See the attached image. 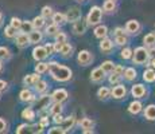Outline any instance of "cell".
Returning <instances> with one entry per match:
<instances>
[{"mask_svg": "<svg viewBox=\"0 0 155 134\" xmlns=\"http://www.w3.org/2000/svg\"><path fill=\"white\" fill-rule=\"evenodd\" d=\"M51 22L55 23V24H58V26L64 24V23H66V15L61 14V12H54L51 16Z\"/></svg>", "mask_w": 155, "mask_h": 134, "instance_id": "obj_29", "label": "cell"}, {"mask_svg": "<svg viewBox=\"0 0 155 134\" xmlns=\"http://www.w3.org/2000/svg\"><path fill=\"white\" fill-rule=\"evenodd\" d=\"M116 2L115 0H105L103 4V11H105V12L111 14V12H115L116 11Z\"/></svg>", "mask_w": 155, "mask_h": 134, "instance_id": "obj_30", "label": "cell"}, {"mask_svg": "<svg viewBox=\"0 0 155 134\" xmlns=\"http://www.w3.org/2000/svg\"><path fill=\"white\" fill-rule=\"evenodd\" d=\"M49 73L51 75V78L57 82H69L71 76H73V71L69 67L59 64L55 61L49 62Z\"/></svg>", "mask_w": 155, "mask_h": 134, "instance_id": "obj_1", "label": "cell"}, {"mask_svg": "<svg viewBox=\"0 0 155 134\" xmlns=\"http://www.w3.org/2000/svg\"><path fill=\"white\" fill-rule=\"evenodd\" d=\"M124 28H126L128 35H138L139 32H140V30H142V26H140V23H139L138 20L131 19V20H128V22L126 23V27H124Z\"/></svg>", "mask_w": 155, "mask_h": 134, "instance_id": "obj_10", "label": "cell"}, {"mask_svg": "<svg viewBox=\"0 0 155 134\" xmlns=\"http://www.w3.org/2000/svg\"><path fill=\"white\" fill-rule=\"evenodd\" d=\"M138 76V73H136V70L134 67H127L126 70H124V74H123V78L128 80V82H132L134 79Z\"/></svg>", "mask_w": 155, "mask_h": 134, "instance_id": "obj_27", "label": "cell"}, {"mask_svg": "<svg viewBox=\"0 0 155 134\" xmlns=\"http://www.w3.org/2000/svg\"><path fill=\"white\" fill-rule=\"evenodd\" d=\"M71 52H73V46H71L70 43H64L62 44V48L61 51H59V54H61L62 56H65V58H68V56H71Z\"/></svg>", "mask_w": 155, "mask_h": 134, "instance_id": "obj_35", "label": "cell"}, {"mask_svg": "<svg viewBox=\"0 0 155 134\" xmlns=\"http://www.w3.org/2000/svg\"><path fill=\"white\" fill-rule=\"evenodd\" d=\"M22 22H23L22 19H19V17L14 16V17H11V20H10V24L14 28H16L18 31H20V27H22Z\"/></svg>", "mask_w": 155, "mask_h": 134, "instance_id": "obj_46", "label": "cell"}, {"mask_svg": "<svg viewBox=\"0 0 155 134\" xmlns=\"http://www.w3.org/2000/svg\"><path fill=\"white\" fill-rule=\"evenodd\" d=\"M16 34H18V30L16 28H14L12 26H7L4 28V36L7 38V39H15V36H16Z\"/></svg>", "mask_w": 155, "mask_h": 134, "instance_id": "obj_37", "label": "cell"}, {"mask_svg": "<svg viewBox=\"0 0 155 134\" xmlns=\"http://www.w3.org/2000/svg\"><path fill=\"white\" fill-rule=\"evenodd\" d=\"M126 34H127V31H126V28H123V27H116L115 31H113V35H115V36H117V35H126Z\"/></svg>", "mask_w": 155, "mask_h": 134, "instance_id": "obj_52", "label": "cell"}, {"mask_svg": "<svg viewBox=\"0 0 155 134\" xmlns=\"http://www.w3.org/2000/svg\"><path fill=\"white\" fill-rule=\"evenodd\" d=\"M127 43H128L127 34L126 35H117V36H115V44H117V46L124 47Z\"/></svg>", "mask_w": 155, "mask_h": 134, "instance_id": "obj_42", "label": "cell"}, {"mask_svg": "<svg viewBox=\"0 0 155 134\" xmlns=\"http://www.w3.org/2000/svg\"><path fill=\"white\" fill-rule=\"evenodd\" d=\"M51 94H41V97H38L37 99L34 101V107L38 110V111H43V110L49 109L50 105H51Z\"/></svg>", "mask_w": 155, "mask_h": 134, "instance_id": "obj_4", "label": "cell"}, {"mask_svg": "<svg viewBox=\"0 0 155 134\" xmlns=\"http://www.w3.org/2000/svg\"><path fill=\"white\" fill-rule=\"evenodd\" d=\"M124 70H126L124 66H121V64H115V70H113V73H116V74H119V75L123 76Z\"/></svg>", "mask_w": 155, "mask_h": 134, "instance_id": "obj_51", "label": "cell"}, {"mask_svg": "<svg viewBox=\"0 0 155 134\" xmlns=\"http://www.w3.org/2000/svg\"><path fill=\"white\" fill-rule=\"evenodd\" d=\"M47 56H49V55H47L45 46H39V44H35L34 50H32V58H34L37 62H39V61H45V59H46Z\"/></svg>", "mask_w": 155, "mask_h": 134, "instance_id": "obj_12", "label": "cell"}, {"mask_svg": "<svg viewBox=\"0 0 155 134\" xmlns=\"http://www.w3.org/2000/svg\"><path fill=\"white\" fill-rule=\"evenodd\" d=\"M45 48H46V52H47V55H53V54L55 52V50H54V43H46L45 44Z\"/></svg>", "mask_w": 155, "mask_h": 134, "instance_id": "obj_49", "label": "cell"}, {"mask_svg": "<svg viewBox=\"0 0 155 134\" xmlns=\"http://www.w3.org/2000/svg\"><path fill=\"white\" fill-rule=\"evenodd\" d=\"M7 87H8V83L5 82L4 79H0V93H2V91H5Z\"/></svg>", "mask_w": 155, "mask_h": 134, "instance_id": "obj_55", "label": "cell"}, {"mask_svg": "<svg viewBox=\"0 0 155 134\" xmlns=\"http://www.w3.org/2000/svg\"><path fill=\"white\" fill-rule=\"evenodd\" d=\"M15 44H16L18 47H20V48H23V47H27L30 43V38H28V34H26V32L20 31L16 34V36H15Z\"/></svg>", "mask_w": 155, "mask_h": 134, "instance_id": "obj_13", "label": "cell"}, {"mask_svg": "<svg viewBox=\"0 0 155 134\" xmlns=\"http://www.w3.org/2000/svg\"><path fill=\"white\" fill-rule=\"evenodd\" d=\"M77 62H78V64H81V66H89V64L93 62V55H92V52L88 51V50H81V51L78 52V55H77Z\"/></svg>", "mask_w": 155, "mask_h": 134, "instance_id": "obj_7", "label": "cell"}, {"mask_svg": "<svg viewBox=\"0 0 155 134\" xmlns=\"http://www.w3.org/2000/svg\"><path fill=\"white\" fill-rule=\"evenodd\" d=\"M34 30V24H32V20H23L22 22V27H20V31L30 34V32Z\"/></svg>", "mask_w": 155, "mask_h": 134, "instance_id": "obj_39", "label": "cell"}, {"mask_svg": "<svg viewBox=\"0 0 155 134\" xmlns=\"http://www.w3.org/2000/svg\"><path fill=\"white\" fill-rule=\"evenodd\" d=\"M88 27H89L88 20L81 17V19H78L77 22L73 23V32L76 35H84L86 32V30H88Z\"/></svg>", "mask_w": 155, "mask_h": 134, "instance_id": "obj_8", "label": "cell"}, {"mask_svg": "<svg viewBox=\"0 0 155 134\" xmlns=\"http://www.w3.org/2000/svg\"><path fill=\"white\" fill-rule=\"evenodd\" d=\"M19 99L22 101V102H34V101L37 99V97H35L34 93L27 87V89H23L19 93Z\"/></svg>", "mask_w": 155, "mask_h": 134, "instance_id": "obj_16", "label": "cell"}, {"mask_svg": "<svg viewBox=\"0 0 155 134\" xmlns=\"http://www.w3.org/2000/svg\"><path fill=\"white\" fill-rule=\"evenodd\" d=\"M62 44H64V43H61V42H55V43H54V50H55V52L59 54V51H61V48H62Z\"/></svg>", "mask_w": 155, "mask_h": 134, "instance_id": "obj_56", "label": "cell"}, {"mask_svg": "<svg viewBox=\"0 0 155 134\" xmlns=\"http://www.w3.org/2000/svg\"><path fill=\"white\" fill-rule=\"evenodd\" d=\"M54 38H55V42H61V43H66L68 42V35L65 34V32H61V31H59Z\"/></svg>", "mask_w": 155, "mask_h": 134, "instance_id": "obj_48", "label": "cell"}, {"mask_svg": "<svg viewBox=\"0 0 155 134\" xmlns=\"http://www.w3.org/2000/svg\"><path fill=\"white\" fill-rule=\"evenodd\" d=\"M80 127L82 129L84 133H93V127H94V122L91 118H82L80 121Z\"/></svg>", "mask_w": 155, "mask_h": 134, "instance_id": "obj_18", "label": "cell"}, {"mask_svg": "<svg viewBox=\"0 0 155 134\" xmlns=\"http://www.w3.org/2000/svg\"><path fill=\"white\" fill-rule=\"evenodd\" d=\"M46 71H49V63H46V62H43V61L37 62V64H35V73L45 74Z\"/></svg>", "mask_w": 155, "mask_h": 134, "instance_id": "obj_36", "label": "cell"}, {"mask_svg": "<svg viewBox=\"0 0 155 134\" xmlns=\"http://www.w3.org/2000/svg\"><path fill=\"white\" fill-rule=\"evenodd\" d=\"M142 110H143V105H142L140 101H132V102L128 105V113L132 115L139 114Z\"/></svg>", "mask_w": 155, "mask_h": 134, "instance_id": "obj_22", "label": "cell"}, {"mask_svg": "<svg viewBox=\"0 0 155 134\" xmlns=\"http://www.w3.org/2000/svg\"><path fill=\"white\" fill-rule=\"evenodd\" d=\"M62 102H54L53 105H50V113H51V115L54 114H59V113H62Z\"/></svg>", "mask_w": 155, "mask_h": 134, "instance_id": "obj_41", "label": "cell"}, {"mask_svg": "<svg viewBox=\"0 0 155 134\" xmlns=\"http://www.w3.org/2000/svg\"><path fill=\"white\" fill-rule=\"evenodd\" d=\"M97 97H99V99H101V101L108 99V98L111 97V89L105 87V86L100 87L99 90H97Z\"/></svg>", "mask_w": 155, "mask_h": 134, "instance_id": "obj_31", "label": "cell"}, {"mask_svg": "<svg viewBox=\"0 0 155 134\" xmlns=\"http://www.w3.org/2000/svg\"><path fill=\"white\" fill-rule=\"evenodd\" d=\"M120 58L124 59V61L131 59L132 58V50H131L130 47H124V48L121 50V52H120Z\"/></svg>", "mask_w": 155, "mask_h": 134, "instance_id": "obj_45", "label": "cell"}, {"mask_svg": "<svg viewBox=\"0 0 155 134\" xmlns=\"http://www.w3.org/2000/svg\"><path fill=\"white\" fill-rule=\"evenodd\" d=\"M94 36L97 38V39H103V38L108 36V27L104 26V24H97L96 28H94Z\"/></svg>", "mask_w": 155, "mask_h": 134, "instance_id": "obj_23", "label": "cell"}, {"mask_svg": "<svg viewBox=\"0 0 155 134\" xmlns=\"http://www.w3.org/2000/svg\"><path fill=\"white\" fill-rule=\"evenodd\" d=\"M100 50L103 52H111L113 50V40L109 39L108 36L103 38L100 42Z\"/></svg>", "mask_w": 155, "mask_h": 134, "instance_id": "obj_19", "label": "cell"}, {"mask_svg": "<svg viewBox=\"0 0 155 134\" xmlns=\"http://www.w3.org/2000/svg\"><path fill=\"white\" fill-rule=\"evenodd\" d=\"M86 20H88L89 26L100 24V22L103 20V8H100L99 5H93L86 15Z\"/></svg>", "mask_w": 155, "mask_h": 134, "instance_id": "obj_3", "label": "cell"}, {"mask_svg": "<svg viewBox=\"0 0 155 134\" xmlns=\"http://www.w3.org/2000/svg\"><path fill=\"white\" fill-rule=\"evenodd\" d=\"M35 115H37V113H35L34 109H31V107H26L25 110L22 111V118L25 121L27 122H32L35 120Z\"/></svg>", "mask_w": 155, "mask_h": 134, "instance_id": "obj_24", "label": "cell"}, {"mask_svg": "<svg viewBox=\"0 0 155 134\" xmlns=\"http://www.w3.org/2000/svg\"><path fill=\"white\" fill-rule=\"evenodd\" d=\"M131 95H132L135 99H140L144 98V95H147V89L142 85V83H136L131 87Z\"/></svg>", "mask_w": 155, "mask_h": 134, "instance_id": "obj_11", "label": "cell"}, {"mask_svg": "<svg viewBox=\"0 0 155 134\" xmlns=\"http://www.w3.org/2000/svg\"><path fill=\"white\" fill-rule=\"evenodd\" d=\"M126 95H127V87L124 85H121V83L115 85L111 89V97L115 98V99H123V98H126Z\"/></svg>", "mask_w": 155, "mask_h": 134, "instance_id": "obj_9", "label": "cell"}, {"mask_svg": "<svg viewBox=\"0 0 155 134\" xmlns=\"http://www.w3.org/2000/svg\"><path fill=\"white\" fill-rule=\"evenodd\" d=\"M143 114H144V118L147 121H155V105H154V103L146 106Z\"/></svg>", "mask_w": 155, "mask_h": 134, "instance_id": "obj_25", "label": "cell"}, {"mask_svg": "<svg viewBox=\"0 0 155 134\" xmlns=\"http://www.w3.org/2000/svg\"><path fill=\"white\" fill-rule=\"evenodd\" d=\"M105 75H107L105 71H104L101 67H97L91 73V80L94 83H100L105 79Z\"/></svg>", "mask_w": 155, "mask_h": 134, "instance_id": "obj_15", "label": "cell"}, {"mask_svg": "<svg viewBox=\"0 0 155 134\" xmlns=\"http://www.w3.org/2000/svg\"><path fill=\"white\" fill-rule=\"evenodd\" d=\"M3 70V64H2V61H0V71Z\"/></svg>", "mask_w": 155, "mask_h": 134, "instance_id": "obj_60", "label": "cell"}, {"mask_svg": "<svg viewBox=\"0 0 155 134\" xmlns=\"http://www.w3.org/2000/svg\"><path fill=\"white\" fill-rule=\"evenodd\" d=\"M65 130L61 127V125H57V126L49 127V134H64Z\"/></svg>", "mask_w": 155, "mask_h": 134, "instance_id": "obj_47", "label": "cell"}, {"mask_svg": "<svg viewBox=\"0 0 155 134\" xmlns=\"http://www.w3.org/2000/svg\"><path fill=\"white\" fill-rule=\"evenodd\" d=\"M32 24H34V28L41 30V28H43V27L46 26V19H45L42 15H39V16H35L34 19H32Z\"/></svg>", "mask_w": 155, "mask_h": 134, "instance_id": "obj_34", "label": "cell"}, {"mask_svg": "<svg viewBox=\"0 0 155 134\" xmlns=\"http://www.w3.org/2000/svg\"><path fill=\"white\" fill-rule=\"evenodd\" d=\"M115 64L116 63H113L112 61H104L100 67L103 68L107 74H111V73H113V70H115Z\"/></svg>", "mask_w": 155, "mask_h": 134, "instance_id": "obj_38", "label": "cell"}, {"mask_svg": "<svg viewBox=\"0 0 155 134\" xmlns=\"http://www.w3.org/2000/svg\"><path fill=\"white\" fill-rule=\"evenodd\" d=\"M62 121H64V115H62V113L53 115V122H54L55 125H61V123H62Z\"/></svg>", "mask_w": 155, "mask_h": 134, "instance_id": "obj_50", "label": "cell"}, {"mask_svg": "<svg viewBox=\"0 0 155 134\" xmlns=\"http://www.w3.org/2000/svg\"><path fill=\"white\" fill-rule=\"evenodd\" d=\"M143 44H144L146 47L155 46V31L150 32V34H147L144 38H143Z\"/></svg>", "mask_w": 155, "mask_h": 134, "instance_id": "obj_33", "label": "cell"}, {"mask_svg": "<svg viewBox=\"0 0 155 134\" xmlns=\"http://www.w3.org/2000/svg\"><path fill=\"white\" fill-rule=\"evenodd\" d=\"M74 125H76V117L74 115H70V117H66L64 118V121H62L61 123V127L65 130V133L69 132L74 127Z\"/></svg>", "mask_w": 155, "mask_h": 134, "instance_id": "obj_21", "label": "cell"}, {"mask_svg": "<svg viewBox=\"0 0 155 134\" xmlns=\"http://www.w3.org/2000/svg\"><path fill=\"white\" fill-rule=\"evenodd\" d=\"M47 87H49V85H47V82H46V80H43V79H39V80H38V82L34 85L35 93H37V94H43V93H46Z\"/></svg>", "mask_w": 155, "mask_h": 134, "instance_id": "obj_28", "label": "cell"}, {"mask_svg": "<svg viewBox=\"0 0 155 134\" xmlns=\"http://www.w3.org/2000/svg\"><path fill=\"white\" fill-rule=\"evenodd\" d=\"M148 55H150V58H155V46L148 47Z\"/></svg>", "mask_w": 155, "mask_h": 134, "instance_id": "obj_57", "label": "cell"}, {"mask_svg": "<svg viewBox=\"0 0 155 134\" xmlns=\"http://www.w3.org/2000/svg\"><path fill=\"white\" fill-rule=\"evenodd\" d=\"M45 127L41 123H34L32 125L31 122H27V123H22L18 126L16 133L18 134H23V133H42Z\"/></svg>", "mask_w": 155, "mask_h": 134, "instance_id": "obj_5", "label": "cell"}, {"mask_svg": "<svg viewBox=\"0 0 155 134\" xmlns=\"http://www.w3.org/2000/svg\"><path fill=\"white\" fill-rule=\"evenodd\" d=\"M58 32H59V28H58V24H55V23H51V24L46 26V28H45V34L47 36H55Z\"/></svg>", "mask_w": 155, "mask_h": 134, "instance_id": "obj_32", "label": "cell"}, {"mask_svg": "<svg viewBox=\"0 0 155 134\" xmlns=\"http://www.w3.org/2000/svg\"><path fill=\"white\" fill-rule=\"evenodd\" d=\"M7 122H5L3 118H0V133H4V132H7Z\"/></svg>", "mask_w": 155, "mask_h": 134, "instance_id": "obj_53", "label": "cell"}, {"mask_svg": "<svg viewBox=\"0 0 155 134\" xmlns=\"http://www.w3.org/2000/svg\"><path fill=\"white\" fill-rule=\"evenodd\" d=\"M10 58H11V51L5 46H2L0 47V61L4 62V61H8Z\"/></svg>", "mask_w": 155, "mask_h": 134, "instance_id": "obj_40", "label": "cell"}, {"mask_svg": "<svg viewBox=\"0 0 155 134\" xmlns=\"http://www.w3.org/2000/svg\"><path fill=\"white\" fill-rule=\"evenodd\" d=\"M150 66L155 68V58H150Z\"/></svg>", "mask_w": 155, "mask_h": 134, "instance_id": "obj_58", "label": "cell"}, {"mask_svg": "<svg viewBox=\"0 0 155 134\" xmlns=\"http://www.w3.org/2000/svg\"><path fill=\"white\" fill-rule=\"evenodd\" d=\"M143 79H144V82L147 83H153L155 82V68H146L144 71H143Z\"/></svg>", "mask_w": 155, "mask_h": 134, "instance_id": "obj_26", "label": "cell"}, {"mask_svg": "<svg viewBox=\"0 0 155 134\" xmlns=\"http://www.w3.org/2000/svg\"><path fill=\"white\" fill-rule=\"evenodd\" d=\"M78 2H85V0H78Z\"/></svg>", "mask_w": 155, "mask_h": 134, "instance_id": "obj_61", "label": "cell"}, {"mask_svg": "<svg viewBox=\"0 0 155 134\" xmlns=\"http://www.w3.org/2000/svg\"><path fill=\"white\" fill-rule=\"evenodd\" d=\"M39 123L42 125L43 127H49V125H50V120L47 117H42L41 118V121H39Z\"/></svg>", "mask_w": 155, "mask_h": 134, "instance_id": "obj_54", "label": "cell"}, {"mask_svg": "<svg viewBox=\"0 0 155 134\" xmlns=\"http://www.w3.org/2000/svg\"><path fill=\"white\" fill-rule=\"evenodd\" d=\"M2 22H3V14L0 12V24H2Z\"/></svg>", "mask_w": 155, "mask_h": 134, "instance_id": "obj_59", "label": "cell"}, {"mask_svg": "<svg viewBox=\"0 0 155 134\" xmlns=\"http://www.w3.org/2000/svg\"><path fill=\"white\" fill-rule=\"evenodd\" d=\"M53 8L50 7V5H45V7H42V10H41V15L45 17V19H49V17L53 16Z\"/></svg>", "mask_w": 155, "mask_h": 134, "instance_id": "obj_44", "label": "cell"}, {"mask_svg": "<svg viewBox=\"0 0 155 134\" xmlns=\"http://www.w3.org/2000/svg\"><path fill=\"white\" fill-rule=\"evenodd\" d=\"M39 79H41V74H38V73L27 74V75L23 78V83H25V86L28 87V86H34Z\"/></svg>", "mask_w": 155, "mask_h": 134, "instance_id": "obj_20", "label": "cell"}, {"mask_svg": "<svg viewBox=\"0 0 155 134\" xmlns=\"http://www.w3.org/2000/svg\"><path fill=\"white\" fill-rule=\"evenodd\" d=\"M132 62L134 64H139V66H142V64L147 63L148 61H150V55H148V48L146 46L143 47H136L135 50L132 51Z\"/></svg>", "mask_w": 155, "mask_h": 134, "instance_id": "obj_2", "label": "cell"}, {"mask_svg": "<svg viewBox=\"0 0 155 134\" xmlns=\"http://www.w3.org/2000/svg\"><path fill=\"white\" fill-rule=\"evenodd\" d=\"M66 22L69 23H74L77 22L78 19H81L82 17V11L80 7H77V5H73V7H70L69 10L66 11Z\"/></svg>", "mask_w": 155, "mask_h": 134, "instance_id": "obj_6", "label": "cell"}, {"mask_svg": "<svg viewBox=\"0 0 155 134\" xmlns=\"http://www.w3.org/2000/svg\"><path fill=\"white\" fill-rule=\"evenodd\" d=\"M121 78H123V76L119 75V74H116V73H111V75H109L108 80H109V83H111L112 86H115V85H119V83L121 82Z\"/></svg>", "mask_w": 155, "mask_h": 134, "instance_id": "obj_43", "label": "cell"}, {"mask_svg": "<svg viewBox=\"0 0 155 134\" xmlns=\"http://www.w3.org/2000/svg\"><path fill=\"white\" fill-rule=\"evenodd\" d=\"M68 98H69V93L65 89H57L51 94V99L54 102H65Z\"/></svg>", "mask_w": 155, "mask_h": 134, "instance_id": "obj_14", "label": "cell"}, {"mask_svg": "<svg viewBox=\"0 0 155 134\" xmlns=\"http://www.w3.org/2000/svg\"><path fill=\"white\" fill-rule=\"evenodd\" d=\"M43 32H41V30H37L34 28L31 32L28 34V38H30V43L31 44H38L43 40Z\"/></svg>", "mask_w": 155, "mask_h": 134, "instance_id": "obj_17", "label": "cell"}]
</instances>
